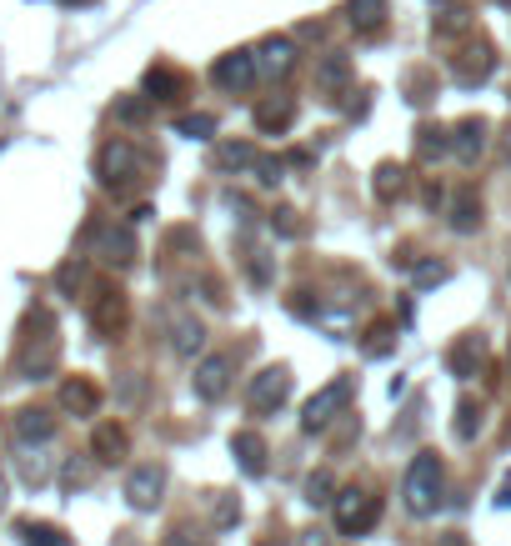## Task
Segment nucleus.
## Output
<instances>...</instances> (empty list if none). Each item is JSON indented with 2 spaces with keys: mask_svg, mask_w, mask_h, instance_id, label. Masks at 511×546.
<instances>
[{
  "mask_svg": "<svg viewBox=\"0 0 511 546\" xmlns=\"http://www.w3.org/2000/svg\"><path fill=\"white\" fill-rule=\"evenodd\" d=\"M61 361V326L46 306H31L21 321V341H16V376L26 381H46Z\"/></svg>",
  "mask_w": 511,
  "mask_h": 546,
  "instance_id": "f257e3e1",
  "label": "nucleus"
},
{
  "mask_svg": "<svg viewBox=\"0 0 511 546\" xmlns=\"http://www.w3.org/2000/svg\"><path fill=\"white\" fill-rule=\"evenodd\" d=\"M441 491H446V466L436 451H416L406 476H401V501L411 516H431L441 506Z\"/></svg>",
  "mask_w": 511,
  "mask_h": 546,
  "instance_id": "f03ea898",
  "label": "nucleus"
},
{
  "mask_svg": "<svg viewBox=\"0 0 511 546\" xmlns=\"http://www.w3.org/2000/svg\"><path fill=\"white\" fill-rule=\"evenodd\" d=\"M86 316H91V331L101 341H121L126 326H131V301L116 281H96L91 286V301H86Z\"/></svg>",
  "mask_w": 511,
  "mask_h": 546,
  "instance_id": "7ed1b4c3",
  "label": "nucleus"
},
{
  "mask_svg": "<svg viewBox=\"0 0 511 546\" xmlns=\"http://www.w3.org/2000/svg\"><path fill=\"white\" fill-rule=\"evenodd\" d=\"M351 396H356V376H331L311 401H306V411H301V431L306 436H316V431H326L336 416H346V406H351Z\"/></svg>",
  "mask_w": 511,
  "mask_h": 546,
  "instance_id": "20e7f679",
  "label": "nucleus"
},
{
  "mask_svg": "<svg viewBox=\"0 0 511 546\" xmlns=\"http://www.w3.org/2000/svg\"><path fill=\"white\" fill-rule=\"evenodd\" d=\"M141 166H146V161H141V151H136L131 141H121V136H116V141H106V146H101V156H96V176H101V186H106V191H116V196H126V191L141 181Z\"/></svg>",
  "mask_w": 511,
  "mask_h": 546,
  "instance_id": "39448f33",
  "label": "nucleus"
},
{
  "mask_svg": "<svg viewBox=\"0 0 511 546\" xmlns=\"http://www.w3.org/2000/svg\"><path fill=\"white\" fill-rule=\"evenodd\" d=\"M331 511H336V531L341 536H366L381 521V496H371L361 486H341L336 501H331Z\"/></svg>",
  "mask_w": 511,
  "mask_h": 546,
  "instance_id": "423d86ee",
  "label": "nucleus"
},
{
  "mask_svg": "<svg viewBox=\"0 0 511 546\" xmlns=\"http://www.w3.org/2000/svg\"><path fill=\"white\" fill-rule=\"evenodd\" d=\"M286 401H291V366H266L251 376V386H246L251 416H276Z\"/></svg>",
  "mask_w": 511,
  "mask_h": 546,
  "instance_id": "0eeeda50",
  "label": "nucleus"
},
{
  "mask_svg": "<svg viewBox=\"0 0 511 546\" xmlns=\"http://www.w3.org/2000/svg\"><path fill=\"white\" fill-rule=\"evenodd\" d=\"M91 256L106 261V266H116V271H126L136 261V231L131 226H116V221L91 226Z\"/></svg>",
  "mask_w": 511,
  "mask_h": 546,
  "instance_id": "6e6552de",
  "label": "nucleus"
},
{
  "mask_svg": "<svg viewBox=\"0 0 511 546\" xmlns=\"http://www.w3.org/2000/svg\"><path fill=\"white\" fill-rule=\"evenodd\" d=\"M256 76H261L256 51H226V56H216V66H211V81H216L226 96L251 91V86H256Z\"/></svg>",
  "mask_w": 511,
  "mask_h": 546,
  "instance_id": "1a4fd4ad",
  "label": "nucleus"
},
{
  "mask_svg": "<svg viewBox=\"0 0 511 546\" xmlns=\"http://www.w3.org/2000/svg\"><path fill=\"white\" fill-rule=\"evenodd\" d=\"M231 371H236V361H231L226 351L201 356V361H196V376H191L196 396H201V401H221V396L231 391Z\"/></svg>",
  "mask_w": 511,
  "mask_h": 546,
  "instance_id": "9d476101",
  "label": "nucleus"
},
{
  "mask_svg": "<svg viewBox=\"0 0 511 546\" xmlns=\"http://www.w3.org/2000/svg\"><path fill=\"white\" fill-rule=\"evenodd\" d=\"M486 141H491V121L486 116H466V121L451 126V156L461 166H476L486 156Z\"/></svg>",
  "mask_w": 511,
  "mask_h": 546,
  "instance_id": "9b49d317",
  "label": "nucleus"
},
{
  "mask_svg": "<svg viewBox=\"0 0 511 546\" xmlns=\"http://www.w3.org/2000/svg\"><path fill=\"white\" fill-rule=\"evenodd\" d=\"M161 496H166V466L146 461V466H136V471L126 476V501H131L136 511H156Z\"/></svg>",
  "mask_w": 511,
  "mask_h": 546,
  "instance_id": "f8f14e48",
  "label": "nucleus"
},
{
  "mask_svg": "<svg viewBox=\"0 0 511 546\" xmlns=\"http://www.w3.org/2000/svg\"><path fill=\"white\" fill-rule=\"evenodd\" d=\"M351 81H356V66H351V56H341V51H326V56L316 61V91H321L326 101H341V96L351 91Z\"/></svg>",
  "mask_w": 511,
  "mask_h": 546,
  "instance_id": "ddd939ff",
  "label": "nucleus"
},
{
  "mask_svg": "<svg viewBox=\"0 0 511 546\" xmlns=\"http://www.w3.org/2000/svg\"><path fill=\"white\" fill-rule=\"evenodd\" d=\"M166 336H171V351L176 356H196L206 346V326L186 311V306H171L166 311Z\"/></svg>",
  "mask_w": 511,
  "mask_h": 546,
  "instance_id": "4468645a",
  "label": "nucleus"
},
{
  "mask_svg": "<svg viewBox=\"0 0 511 546\" xmlns=\"http://www.w3.org/2000/svg\"><path fill=\"white\" fill-rule=\"evenodd\" d=\"M296 61H301V51H296L286 36H271V41L256 46V66H261L266 81H286V76L296 71Z\"/></svg>",
  "mask_w": 511,
  "mask_h": 546,
  "instance_id": "2eb2a0df",
  "label": "nucleus"
},
{
  "mask_svg": "<svg viewBox=\"0 0 511 546\" xmlns=\"http://www.w3.org/2000/svg\"><path fill=\"white\" fill-rule=\"evenodd\" d=\"M491 71H496V51H491L486 41L466 46V51L451 61V76H456V86H481V81H491Z\"/></svg>",
  "mask_w": 511,
  "mask_h": 546,
  "instance_id": "dca6fc26",
  "label": "nucleus"
},
{
  "mask_svg": "<svg viewBox=\"0 0 511 546\" xmlns=\"http://www.w3.org/2000/svg\"><path fill=\"white\" fill-rule=\"evenodd\" d=\"M61 411L66 416H96L101 411V386L91 376H66L61 381Z\"/></svg>",
  "mask_w": 511,
  "mask_h": 546,
  "instance_id": "f3484780",
  "label": "nucleus"
},
{
  "mask_svg": "<svg viewBox=\"0 0 511 546\" xmlns=\"http://www.w3.org/2000/svg\"><path fill=\"white\" fill-rule=\"evenodd\" d=\"M11 431H16V441L41 446V441H51V436H56V416H51L46 406H21V411L11 416Z\"/></svg>",
  "mask_w": 511,
  "mask_h": 546,
  "instance_id": "a211bd4d",
  "label": "nucleus"
},
{
  "mask_svg": "<svg viewBox=\"0 0 511 546\" xmlns=\"http://www.w3.org/2000/svg\"><path fill=\"white\" fill-rule=\"evenodd\" d=\"M126 451H131V431H126L121 421H101V426L91 431V456H96V461L116 466V461H126Z\"/></svg>",
  "mask_w": 511,
  "mask_h": 546,
  "instance_id": "6ab92c4d",
  "label": "nucleus"
},
{
  "mask_svg": "<svg viewBox=\"0 0 511 546\" xmlns=\"http://www.w3.org/2000/svg\"><path fill=\"white\" fill-rule=\"evenodd\" d=\"M291 121H296V101H291V96H266V101L256 106V131H261V136H286Z\"/></svg>",
  "mask_w": 511,
  "mask_h": 546,
  "instance_id": "aec40b11",
  "label": "nucleus"
},
{
  "mask_svg": "<svg viewBox=\"0 0 511 546\" xmlns=\"http://www.w3.org/2000/svg\"><path fill=\"white\" fill-rule=\"evenodd\" d=\"M481 336H456L451 341V351H446V371L456 376V381H471L476 371H481Z\"/></svg>",
  "mask_w": 511,
  "mask_h": 546,
  "instance_id": "412c9836",
  "label": "nucleus"
},
{
  "mask_svg": "<svg viewBox=\"0 0 511 546\" xmlns=\"http://www.w3.org/2000/svg\"><path fill=\"white\" fill-rule=\"evenodd\" d=\"M441 156H451V131L436 126V121H421L416 126V161L421 166H436Z\"/></svg>",
  "mask_w": 511,
  "mask_h": 546,
  "instance_id": "4be33fe9",
  "label": "nucleus"
},
{
  "mask_svg": "<svg viewBox=\"0 0 511 546\" xmlns=\"http://www.w3.org/2000/svg\"><path fill=\"white\" fill-rule=\"evenodd\" d=\"M406 186H411V176H406V166H396V161H381L376 171H371V191H376V201H401L406 196Z\"/></svg>",
  "mask_w": 511,
  "mask_h": 546,
  "instance_id": "5701e85b",
  "label": "nucleus"
},
{
  "mask_svg": "<svg viewBox=\"0 0 511 546\" xmlns=\"http://www.w3.org/2000/svg\"><path fill=\"white\" fill-rule=\"evenodd\" d=\"M346 21L356 36H376L386 26V0H346Z\"/></svg>",
  "mask_w": 511,
  "mask_h": 546,
  "instance_id": "b1692460",
  "label": "nucleus"
},
{
  "mask_svg": "<svg viewBox=\"0 0 511 546\" xmlns=\"http://www.w3.org/2000/svg\"><path fill=\"white\" fill-rule=\"evenodd\" d=\"M446 226H451L456 236H471V231L481 226V201H476L471 191H456L451 206H446Z\"/></svg>",
  "mask_w": 511,
  "mask_h": 546,
  "instance_id": "393cba45",
  "label": "nucleus"
},
{
  "mask_svg": "<svg viewBox=\"0 0 511 546\" xmlns=\"http://www.w3.org/2000/svg\"><path fill=\"white\" fill-rule=\"evenodd\" d=\"M231 456L241 461L246 476H261V471H266V441H261L256 431H236V436H231Z\"/></svg>",
  "mask_w": 511,
  "mask_h": 546,
  "instance_id": "a878e982",
  "label": "nucleus"
},
{
  "mask_svg": "<svg viewBox=\"0 0 511 546\" xmlns=\"http://www.w3.org/2000/svg\"><path fill=\"white\" fill-rule=\"evenodd\" d=\"M181 96H186L181 71H171V66H151L146 71V101H181Z\"/></svg>",
  "mask_w": 511,
  "mask_h": 546,
  "instance_id": "bb28decb",
  "label": "nucleus"
},
{
  "mask_svg": "<svg viewBox=\"0 0 511 546\" xmlns=\"http://www.w3.org/2000/svg\"><path fill=\"white\" fill-rule=\"evenodd\" d=\"M16 536L26 546H71V536L56 521H16Z\"/></svg>",
  "mask_w": 511,
  "mask_h": 546,
  "instance_id": "cd10ccee",
  "label": "nucleus"
},
{
  "mask_svg": "<svg viewBox=\"0 0 511 546\" xmlns=\"http://www.w3.org/2000/svg\"><path fill=\"white\" fill-rule=\"evenodd\" d=\"M481 421H486V411H481V401H471V396H461V401H456V421H451V431H456V441H476V431H481Z\"/></svg>",
  "mask_w": 511,
  "mask_h": 546,
  "instance_id": "c85d7f7f",
  "label": "nucleus"
},
{
  "mask_svg": "<svg viewBox=\"0 0 511 546\" xmlns=\"http://www.w3.org/2000/svg\"><path fill=\"white\" fill-rule=\"evenodd\" d=\"M301 501H306V506H331V501H336V476H331L326 466L311 471L306 486H301Z\"/></svg>",
  "mask_w": 511,
  "mask_h": 546,
  "instance_id": "c756f323",
  "label": "nucleus"
},
{
  "mask_svg": "<svg viewBox=\"0 0 511 546\" xmlns=\"http://www.w3.org/2000/svg\"><path fill=\"white\" fill-rule=\"evenodd\" d=\"M261 156H256V146L251 141H226L221 151H216V166H226V171H246V166H256Z\"/></svg>",
  "mask_w": 511,
  "mask_h": 546,
  "instance_id": "7c9ffc66",
  "label": "nucleus"
},
{
  "mask_svg": "<svg viewBox=\"0 0 511 546\" xmlns=\"http://www.w3.org/2000/svg\"><path fill=\"white\" fill-rule=\"evenodd\" d=\"M176 131H181V136H191V141H211V136H216V116H206V111L181 116V121H176Z\"/></svg>",
  "mask_w": 511,
  "mask_h": 546,
  "instance_id": "2f4dec72",
  "label": "nucleus"
},
{
  "mask_svg": "<svg viewBox=\"0 0 511 546\" xmlns=\"http://www.w3.org/2000/svg\"><path fill=\"white\" fill-rule=\"evenodd\" d=\"M211 521H216L221 531H226V526H236V521H241V501H236V496H226V491H216V496H211Z\"/></svg>",
  "mask_w": 511,
  "mask_h": 546,
  "instance_id": "473e14b6",
  "label": "nucleus"
},
{
  "mask_svg": "<svg viewBox=\"0 0 511 546\" xmlns=\"http://www.w3.org/2000/svg\"><path fill=\"white\" fill-rule=\"evenodd\" d=\"M271 231L276 236H286V241H296L306 226H301V211H291V206H281V211H271Z\"/></svg>",
  "mask_w": 511,
  "mask_h": 546,
  "instance_id": "72a5a7b5",
  "label": "nucleus"
},
{
  "mask_svg": "<svg viewBox=\"0 0 511 546\" xmlns=\"http://www.w3.org/2000/svg\"><path fill=\"white\" fill-rule=\"evenodd\" d=\"M81 281H86V261H66V266L56 271V286H61L66 296H76V291H81Z\"/></svg>",
  "mask_w": 511,
  "mask_h": 546,
  "instance_id": "f704fd0d",
  "label": "nucleus"
},
{
  "mask_svg": "<svg viewBox=\"0 0 511 546\" xmlns=\"http://www.w3.org/2000/svg\"><path fill=\"white\" fill-rule=\"evenodd\" d=\"M391 341H396V326H391V321H376V326H371V341H366V356H386Z\"/></svg>",
  "mask_w": 511,
  "mask_h": 546,
  "instance_id": "c9c22d12",
  "label": "nucleus"
},
{
  "mask_svg": "<svg viewBox=\"0 0 511 546\" xmlns=\"http://www.w3.org/2000/svg\"><path fill=\"white\" fill-rule=\"evenodd\" d=\"M466 26H471V21H466V11H461V6H451V11L436 21V41H446V36H461Z\"/></svg>",
  "mask_w": 511,
  "mask_h": 546,
  "instance_id": "e433bc0d",
  "label": "nucleus"
},
{
  "mask_svg": "<svg viewBox=\"0 0 511 546\" xmlns=\"http://www.w3.org/2000/svg\"><path fill=\"white\" fill-rule=\"evenodd\" d=\"M281 176H286V161L281 156H261L256 161V181L261 186H281Z\"/></svg>",
  "mask_w": 511,
  "mask_h": 546,
  "instance_id": "4c0bfd02",
  "label": "nucleus"
},
{
  "mask_svg": "<svg viewBox=\"0 0 511 546\" xmlns=\"http://www.w3.org/2000/svg\"><path fill=\"white\" fill-rule=\"evenodd\" d=\"M406 101H411V106H426V101H431V76H426V71L411 76V96H406Z\"/></svg>",
  "mask_w": 511,
  "mask_h": 546,
  "instance_id": "58836bf2",
  "label": "nucleus"
},
{
  "mask_svg": "<svg viewBox=\"0 0 511 546\" xmlns=\"http://www.w3.org/2000/svg\"><path fill=\"white\" fill-rule=\"evenodd\" d=\"M116 116H121V121H131V126H141V121H146V101H121V106H116Z\"/></svg>",
  "mask_w": 511,
  "mask_h": 546,
  "instance_id": "ea45409f",
  "label": "nucleus"
},
{
  "mask_svg": "<svg viewBox=\"0 0 511 546\" xmlns=\"http://www.w3.org/2000/svg\"><path fill=\"white\" fill-rule=\"evenodd\" d=\"M436 281H446V266H436V261L416 266V286H436Z\"/></svg>",
  "mask_w": 511,
  "mask_h": 546,
  "instance_id": "a19ab883",
  "label": "nucleus"
},
{
  "mask_svg": "<svg viewBox=\"0 0 511 546\" xmlns=\"http://www.w3.org/2000/svg\"><path fill=\"white\" fill-rule=\"evenodd\" d=\"M296 546H331V536H326L321 526H306V531L296 536Z\"/></svg>",
  "mask_w": 511,
  "mask_h": 546,
  "instance_id": "79ce46f5",
  "label": "nucleus"
},
{
  "mask_svg": "<svg viewBox=\"0 0 511 546\" xmlns=\"http://www.w3.org/2000/svg\"><path fill=\"white\" fill-rule=\"evenodd\" d=\"M161 546H196V536H191V531H171Z\"/></svg>",
  "mask_w": 511,
  "mask_h": 546,
  "instance_id": "37998d69",
  "label": "nucleus"
},
{
  "mask_svg": "<svg viewBox=\"0 0 511 546\" xmlns=\"http://www.w3.org/2000/svg\"><path fill=\"white\" fill-rule=\"evenodd\" d=\"M496 506H511V476L501 481V491H496Z\"/></svg>",
  "mask_w": 511,
  "mask_h": 546,
  "instance_id": "c03bdc74",
  "label": "nucleus"
},
{
  "mask_svg": "<svg viewBox=\"0 0 511 546\" xmlns=\"http://www.w3.org/2000/svg\"><path fill=\"white\" fill-rule=\"evenodd\" d=\"M441 546H466V541H461V536H446V541H441Z\"/></svg>",
  "mask_w": 511,
  "mask_h": 546,
  "instance_id": "a18cd8bd",
  "label": "nucleus"
},
{
  "mask_svg": "<svg viewBox=\"0 0 511 546\" xmlns=\"http://www.w3.org/2000/svg\"><path fill=\"white\" fill-rule=\"evenodd\" d=\"M436 6H461V0H436Z\"/></svg>",
  "mask_w": 511,
  "mask_h": 546,
  "instance_id": "49530a36",
  "label": "nucleus"
},
{
  "mask_svg": "<svg viewBox=\"0 0 511 546\" xmlns=\"http://www.w3.org/2000/svg\"><path fill=\"white\" fill-rule=\"evenodd\" d=\"M66 6H91V0H66Z\"/></svg>",
  "mask_w": 511,
  "mask_h": 546,
  "instance_id": "de8ad7c7",
  "label": "nucleus"
},
{
  "mask_svg": "<svg viewBox=\"0 0 511 546\" xmlns=\"http://www.w3.org/2000/svg\"><path fill=\"white\" fill-rule=\"evenodd\" d=\"M506 156H511V131H506Z\"/></svg>",
  "mask_w": 511,
  "mask_h": 546,
  "instance_id": "09e8293b",
  "label": "nucleus"
},
{
  "mask_svg": "<svg viewBox=\"0 0 511 546\" xmlns=\"http://www.w3.org/2000/svg\"><path fill=\"white\" fill-rule=\"evenodd\" d=\"M256 546H271V541H256Z\"/></svg>",
  "mask_w": 511,
  "mask_h": 546,
  "instance_id": "8fccbe9b",
  "label": "nucleus"
},
{
  "mask_svg": "<svg viewBox=\"0 0 511 546\" xmlns=\"http://www.w3.org/2000/svg\"><path fill=\"white\" fill-rule=\"evenodd\" d=\"M501 6H511V0H501Z\"/></svg>",
  "mask_w": 511,
  "mask_h": 546,
  "instance_id": "3c124183",
  "label": "nucleus"
},
{
  "mask_svg": "<svg viewBox=\"0 0 511 546\" xmlns=\"http://www.w3.org/2000/svg\"><path fill=\"white\" fill-rule=\"evenodd\" d=\"M506 361H511V351H506Z\"/></svg>",
  "mask_w": 511,
  "mask_h": 546,
  "instance_id": "603ef678",
  "label": "nucleus"
}]
</instances>
